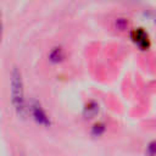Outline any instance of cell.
<instances>
[{"instance_id":"1","label":"cell","mask_w":156,"mask_h":156,"mask_svg":"<svg viewBox=\"0 0 156 156\" xmlns=\"http://www.w3.org/2000/svg\"><path fill=\"white\" fill-rule=\"evenodd\" d=\"M11 100L18 115L23 116L26 105H24V89L21 73L17 68H13L11 72Z\"/></svg>"},{"instance_id":"2","label":"cell","mask_w":156,"mask_h":156,"mask_svg":"<svg viewBox=\"0 0 156 156\" xmlns=\"http://www.w3.org/2000/svg\"><path fill=\"white\" fill-rule=\"evenodd\" d=\"M30 113L33 116V118L35 119L37 123L41 124V126H49L50 124V119L46 115V112L44 111V108L41 107V105L37 101H33L30 105Z\"/></svg>"},{"instance_id":"3","label":"cell","mask_w":156,"mask_h":156,"mask_svg":"<svg viewBox=\"0 0 156 156\" xmlns=\"http://www.w3.org/2000/svg\"><path fill=\"white\" fill-rule=\"evenodd\" d=\"M132 39L133 41L143 50L147 49L149 48V38H147V34L141 29V28H138L135 29L133 33H132Z\"/></svg>"},{"instance_id":"4","label":"cell","mask_w":156,"mask_h":156,"mask_svg":"<svg viewBox=\"0 0 156 156\" xmlns=\"http://www.w3.org/2000/svg\"><path fill=\"white\" fill-rule=\"evenodd\" d=\"M63 57H65V54H63V50L61 48H54L49 54V58L54 63H57V62L62 61Z\"/></svg>"},{"instance_id":"5","label":"cell","mask_w":156,"mask_h":156,"mask_svg":"<svg viewBox=\"0 0 156 156\" xmlns=\"http://www.w3.org/2000/svg\"><path fill=\"white\" fill-rule=\"evenodd\" d=\"M99 111V106L94 102V101H90L88 102V105L84 107V116L88 117V118H91L93 116H95Z\"/></svg>"},{"instance_id":"6","label":"cell","mask_w":156,"mask_h":156,"mask_svg":"<svg viewBox=\"0 0 156 156\" xmlns=\"http://www.w3.org/2000/svg\"><path fill=\"white\" fill-rule=\"evenodd\" d=\"M147 154L150 156H155L156 155V141L151 143L149 146H147Z\"/></svg>"},{"instance_id":"7","label":"cell","mask_w":156,"mask_h":156,"mask_svg":"<svg viewBox=\"0 0 156 156\" xmlns=\"http://www.w3.org/2000/svg\"><path fill=\"white\" fill-rule=\"evenodd\" d=\"M105 130V128H104V124H96L95 127H94V130H93V133L95 134V135H100L102 132Z\"/></svg>"},{"instance_id":"8","label":"cell","mask_w":156,"mask_h":156,"mask_svg":"<svg viewBox=\"0 0 156 156\" xmlns=\"http://www.w3.org/2000/svg\"><path fill=\"white\" fill-rule=\"evenodd\" d=\"M2 26H1V16H0V38H1V32H2Z\"/></svg>"}]
</instances>
